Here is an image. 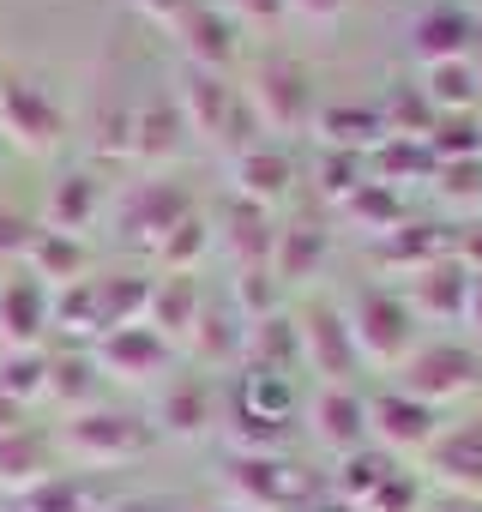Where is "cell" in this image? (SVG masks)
Segmentation results:
<instances>
[{"label":"cell","mask_w":482,"mask_h":512,"mask_svg":"<svg viewBox=\"0 0 482 512\" xmlns=\"http://www.w3.org/2000/svg\"><path fill=\"white\" fill-rule=\"evenodd\" d=\"M151 446H157L151 416H139V410H115V404L73 410V416L55 428V452L73 458L79 470H115V464L145 458Z\"/></svg>","instance_id":"obj_1"},{"label":"cell","mask_w":482,"mask_h":512,"mask_svg":"<svg viewBox=\"0 0 482 512\" xmlns=\"http://www.w3.org/2000/svg\"><path fill=\"white\" fill-rule=\"evenodd\" d=\"M223 488H229V506H241V512H314V500H320V476L302 470L290 452H272V458L229 452Z\"/></svg>","instance_id":"obj_2"},{"label":"cell","mask_w":482,"mask_h":512,"mask_svg":"<svg viewBox=\"0 0 482 512\" xmlns=\"http://www.w3.org/2000/svg\"><path fill=\"white\" fill-rule=\"evenodd\" d=\"M344 320H350V338H356V350H362V368L398 374V368L410 362V350L422 344V338H416L422 320L410 314L404 290H392V284H362V290L344 302Z\"/></svg>","instance_id":"obj_3"},{"label":"cell","mask_w":482,"mask_h":512,"mask_svg":"<svg viewBox=\"0 0 482 512\" xmlns=\"http://www.w3.org/2000/svg\"><path fill=\"white\" fill-rule=\"evenodd\" d=\"M248 91L266 139H296V133H314V115H320V97H314V73L308 61L296 55H260L254 73L241 79Z\"/></svg>","instance_id":"obj_4"},{"label":"cell","mask_w":482,"mask_h":512,"mask_svg":"<svg viewBox=\"0 0 482 512\" xmlns=\"http://www.w3.org/2000/svg\"><path fill=\"white\" fill-rule=\"evenodd\" d=\"M392 386L410 392L428 410H446V404H458V398H470L482 386V350L458 344V338H428V344L410 350V362L398 368Z\"/></svg>","instance_id":"obj_5"},{"label":"cell","mask_w":482,"mask_h":512,"mask_svg":"<svg viewBox=\"0 0 482 512\" xmlns=\"http://www.w3.org/2000/svg\"><path fill=\"white\" fill-rule=\"evenodd\" d=\"M193 211H199V205H193L187 181H169V175L133 181V187L115 199V241L157 260V247L169 241V229H175L181 217H193Z\"/></svg>","instance_id":"obj_6"},{"label":"cell","mask_w":482,"mask_h":512,"mask_svg":"<svg viewBox=\"0 0 482 512\" xmlns=\"http://www.w3.org/2000/svg\"><path fill=\"white\" fill-rule=\"evenodd\" d=\"M67 139V115L43 79H0V145L25 157H49Z\"/></svg>","instance_id":"obj_7"},{"label":"cell","mask_w":482,"mask_h":512,"mask_svg":"<svg viewBox=\"0 0 482 512\" xmlns=\"http://www.w3.org/2000/svg\"><path fill=\"white\" fill-rule=\"evenodd\" d=\"M404 49L416 67H440V61H476L482 49V25L476 13L464 7V0H434V7H422L404 31Z\"/></svg>","instance_id":"obj_8"},{"label":"cell","mask_w":482,"mask_h":512,"mask_svg":"<svg viewBox=\"0 0 482 512\" xmlns=\"http://www.w3.org/2000/svg\"><path fill=\"white\" fill-rule=\"evenodd\" d=\"M368 253H374V266H380V272H392V278H416V272H428V266H440V260H458V229L440 223V217H410L404 229L368 241Z\"/></svg>","instance_id":"obj_9"},{"label":"cell","mask_w":482,"mask_h":512,"mask_svg":"<svg viewBox=\"0 0 482 512\" xmlns=\"http://www.w3.org/2000/svg\"><path fill=\"white\" fill-rule=\"evenodd\" d=\"M91 356H97L103 380H121V386H151V380H163V374L175 368V344H169V338H157L151 326L103 332V338L91 344Z\"/></svg>","instance_id":"obj_10"},{"label":"cell","mask_w":482,"mask_h":512,"mask_svg":"<svg viewBox=\"0 0 482 512\" xmlns=\"http://www.w3.org/2000/svg\"><path fill=\"white\" fill-rule=\"evenodd\" d=\"M302 368H314L320 386H356L362 350H356V338H350L344 308H308V314H302Z\"/></svg>","instance_id":"obj_11"},{"label":"cell","mask_w":482,"mask_h":512,"mask_svg":"<svg viewBox=\"0 0 482 512\" xmlns=\"http://www.w3.org/2000/svg\"><path fill=\"white\" fill-rule=\"evenodd\" d=\"M434 434H440V410L416 404L410 392L380 386V392L368 398V440H380V452H392V458H398V452H428Z\"/></svg>","instance_id":"obj_12"},{"label":"cell","mask_w":482,"mask_h":512,"mask_svg":"<svg viewBox=\"0 0 482 512\" xmlns=\"http://www.w3.org/2000/svg\"><path fill=\"white\" fill-rule=\"evenodd\" d=\"M55 332V290L31 272L0 278V344L7 350H43Z\"/></svg>","instance_id":"obj_13"},{"label":"cell","mask_w":482,"mask_h":512,"mask_svg":"<svg viewBox=\"0 0 482 512\" xmlns=\"http://www.w3.org/2000/svg\"><path fill=\"white\" fill-rule=\"evenodd\" d=\"M175 43H181V67H205V73H229L241 55V25L217 7V0H193L175 19Z\"/></svg>","instance_id":"obj_14"},{"label":"cell","mask_w":482,"mask_h":512,"mask_svg":"<svg viewBox=\"0 0 482 512\" xmlns=\"http://www.w3.org/2000/svg\"><path fill=\"white\" fill-rule=\"evenodd\" d=\"M211 229H217V247H223V260H229L235 272H266V266H272L278 223H272L266 205H248V199H235V193H229V205L217 211Z\"/></svg>","instance_id":"obj_15"},{"label":"cell","mask_w":482,"mask_h":512,"mask_svg":"<svg viewBox=\"0 0 482 512\" xmlns=\"http://www.w3.org/2000/svg\"><path fill=\"white\" fill-rule=\"evenodd\" d=\"M151 428L169 434V440H199V434H211V428H217V380H211V374H175V380L157 392Z\"/></svg>","instance_id":"obj_16"},{"label":"cell","mask_w":482,"mask_h":512,"mask_svg":"<svg viewBox=\"0 0 482 512\" xmlns=\"http://www.w3.org/2000/svg\"><path fill=\"white\" fill-rule=\"evenodd\" d=\"M187 145H193V133H187V121L175 109V91H151V97L133 103V163L169 169Z\"/></svg>","instance_id":"obj_17"},{"label":"cell","mask_w":482,"mask_h":512,"mask_svg":"<svg viewBox=\"0 0 482 512\" xmlns=\"http://www.w3.org/2000/svg\"><path fill=\"white\" fill-rule=\"evenodd\" d=\"M308 428L326 452L350 458V452L368 446V398L356 386H320L314 404H308Z\"/></svg>","instance_id":"obj_18"},{"label":"cell","mask_w":482,"mask_h":512,"mask_svg":"<svg viewBox=\"0 0 482 512\" xmlns=\"http://www.w3.org/2000/svg\"><path fill=\"white\" fill-rule=\"evenodd\" d=\"M422 458H428L434 482H446L452 494H476L482 488V416H464V422L440 428Z\"/></svg>","instance_id":"obj_19"},{"label":"cell","mask_w":482,"mask_h":512,"mask_svg":"<svg viewBox=\"0 0 482 512\" xmlns=\"http://www.w3.org/2000/svg\"><path fill=\"white\" fill-rule=\"evenodd\" d=\"M181 350H187L199 368H229V362L248 356V320L229 308V296H223V302L205 296V308H199V320H193V332H187Z\"/></svg>","instance_id":"obj_20"},{"label":"cell","mask_w":482,"mask_h":512,"mask_svg":"<svg viewBox=\"0 0 482 512\" xmlns=\"http://www.w3.org/2000/svg\"><path fill=\"white\" fill-rule=\"evenodd\" d=\"M470 278H476V272H464V260H440V266H428V272L410 278L404 302H410V314H416L422 326H452V320H464Z\"/></svg>","instance_id":"obj_21"},{"label":"cell","mask_w":482,"mask_h":512,"mask_svg":"<svg viewBox=\"0 0 482 512\" xmlns=\"http://www.w3.org/2000/svg\"><path fill=\"white\" fill-rule=\"evenodd\" d=\"M326 260H332V229L326 223H284L278 229V247H272V278H278V290H302V284H314L320 272H326Z\"/></svg>","instance_id":"obj_22"},{"label":"cell","mask_w":482,"mask_h":512,"mask_svg":"<svg viewBox=\"0 0 482 512\" xmlns=\"http://www.w3.org/2000/svg\"><path fill=\"white\" fill-rule=\"evenodd\" d=\"M290 181H296V163H290V151L272 145V139H260L254 151L229 157V187H235V199H248V205H266V211H272V205L290 193Z\"/></svg>","instance_id":"obj_23"},{"label":"cell","mask_w":482,"mask_h":512,"mask_svg":"<svg viewBox=\"0 0 482 512\" xmlns=\"http://www.w3.org/2000/svg\"><path fill=\"white\" fill-rule=\"evenodd\" d=\"M103 205H109V193H103V175H97V169H67V175H55V187H49L43 229L85 235V229L103 217Z\"/></svg>","instance_id":"obj_24"},{"label":"cell","mask_w":482,"mask_h":512,"mask_svg":"<svg viewBox=\"0 0 482 512\" xmlns=\"http://www.w3.org/2000/svg\"><path fill=\"white\" fill-rule=\"evenodd\" d=\"M205 296H211V290H205L199 278H187V272H163V278H151L145 326H151L157 338H169V344H187V332H193V320H199Z\"/></svg>","instance_id":"obj_25"},{"label":"cell","mask_w":482,"mask_h":512,"mask_svg":"<svg viewBox=\"0 0 482 512\" xmlns=\"http://www.w3.org/2000/svg\"><path fill=\"white\" fill-rule=\"evenodd\" d=\"M229 410H235V416H260V422H296V410H302L296 374L241 368L235 386H229Z\"/></svg>","instance_id":"obj_26"},{"label":"cell","mask_w":482,"mask_h":512,"mask_svg":"<svg viewBox=\"0 0 482 512\" xmlns=\"http://www.w3.org/2000/svg\"><path fill=\"white\" fill-rule=\"evenodd\" d=\"M314 139H320V151H356V157H368V151L386 139L380 103H374V109H368V103H320Z\"/></svg>","instance_id":"obj_27"},{"label":"cell","mask_w":482,"mask_h":512,"mask_svg":"<svg viewBox=\"0 0 482 512\" xmlns=\"http://www.w3.org/2000/svg\"><path fill=\"white\" fill-rule=\"evenodd\" d=\"M49 476H55V434H37L25 422V428H13L0 440V488L7 494H25V488H37Z\"/></svg>","instance_id":"obj_28"},{"label":"cell","mask_w":482,"mask_h":512,"mask_svg":"<svg viewBox=\"0 0 482 512\" xmlns=\"http://www.w3.org/2000/svg\"><path fill=\"white\" fill-rule=\"evenodd\" d=\"M241 368H272V374H296L302 368V320L296 314H266L248 326V356Z\"/></svg>","instance_id":"obj_29"},{"label":"cell","mask_w":482,"mask_h":512,"mask_svg":"<svg viewBox=\"0 0 482 512\" xmlns=\"http://www.w3.org/2000/svg\"><path fill=\"white\" fill-rule=\"evenodd\" d=\"M85 235H61V229H43L37 223V235H31V253H25V272L31 278H43L49 290H67V284H79L85 278Z\"/></svg>","instance_id":"obj_30"},{"label":"cell","mask_w":482,"mask_h":512,"mask_svg":"<svg viewBox=\"0 0 482 512\" xmlns=\"http://www.w3.org/2000/svg\"><path fill=\"white\" fill-rule=\"evenodd\" d=\"M338 217L344 223H356L368 241H380V235H392V229H404L416 211H410V193H398V187H380V181H362L344 205H338Z\"/></svg>","instance_id":"obj_31"},{"label":"cell","mask_w":482,"mask_h":512,"mask_svg":"<svg viewBox=\"0 0 482 512\" xmlns=\"http://www.w3.org/2000/svg\"><path fill=\"white\" fill-rule=\"evenodd\" d=\"M434 151H428V139H380L374 151H368V181H380V187H398V193H410V181H434Z\"/></svg>","instance_id":"obj_32"},{"label":"cell","mask_w":482,"mask_h":512,"mask_svg":"<svg viewBox=\"0 0 482 512\" xmlns=\"http://www.w3.org/2000/svg\"><path fill=\"white\" fill-rule=\"evenodd\" d=\"M422 97H428L434 115H476V103H482V67L476 61L422 67Z\"/></svg>","instance_id":"obj_33"},{"label":"cell","mask_w":482,"mask_h":512,"mask_svg":"<svg viewBox=\"0 0 482 512\" xmlns=\"http://www.w3.org/2000/svg\"><path fill=\"white\" fill-rule=\"evenodd\" d=\"M97 386H103V368H97L91 350H61V356H49V398L67 404V416H73V410H91V404H97Z\"/></svg>","instance_id":"obj_34"},{"label":"cell","mask_w":482,"mask_h":512,"mask_svg":"<svg viewBox=\"0 0 482 512\" xmlns=\"http://www.w3.org/2000/svg\"><path fill=\"white\" fill-rule=\"evenodd\" d=\"M91 284H97V314H103V332L145 326V308H151V278L115 272V278H91Z\"/></svg>","instance_id":"obj_35"},{"label":"cell","mask_w":482,"mask_h":512,"mask_svg":"<svg viewBox=\"0 0 482 512\" xmlns=\"http://www.w3.org/2000/svg\"><path fill=\"white\" fill-rule=\"evenodd\" d=\"M97 506H103L97 488H91L85 476H73V470H55L49 482L13 494V512H97Z\"/></svg>","instance_id":"obj_36"},{"label":"cell","mask_w":482,"mask_h":512,"mask_svg":"<svg viewBox=\"0 0 482 512\" xmlns=\"http://www.w3.org/2000/svg\"><path fill=\"white\" fill-rule=\"evenodd\" d=\"M217 247V229H211V217L205 211H193V217H181L175 229H169V241L157 247V266L163 272H187V278H199V266H205V253Z\"/></svg>","instance_id":"obj_37"},{"label":"cell","mask_w":482,"mask_h":512,"mask_svg":"<svg viewBox=\"0 0 482 512\" xmlns=\"http://www.w3.org/2000/svg\"><path fill=\"white\" fill-rule=\"evenodd\" d=\"M398 470V458L392 452H380V446H362V452H350V458H338V470H332V488H338V500L344 506H362L386 476Z\"/></svg>","instance_id":"obj_38"},{"label":"cell","mask_w":482,"mask_h":512,"mask_svg":"<svg viewBox=\"0 0 482 512\" xmlns=\"http://www.w3.org/2000/svg\"><path fill=\"white\" fill-rule=\"evenodd\" d=\"M55 332L61 338H79V344H97L103 338V314H97V284L91 278L55 290Z\"/></svg>","instance_id":"obj_39"},{"label":"cell","mask_w":482,"mask_h":512,"mask_svg":"<svg viewBox=\"0 0 482 512\" xmlns=\"http://www.w3.org/2000/svg\"><path fill=\"white\" fill-rule=\"evenodd\" d=\"M380 121H386V139H428L440 115L428 109L422 85H392L386 103H380Z\"/></svg>","instance_id":"obj_40"},{"label":"cell","mask_w":482,"mask_h":512,"mask_svg":"<svg viewBox=\"0 0 482 512\" xmlns=\"http://www.w3.org/2000/svg\"><path fill=\"white\" fill-rule=\"evenodd\" d=\"M0 392H7L19 410L49 398V350H7L0 356Z\"/></svg>","instance_id":"obj_41"},{"label":"cell","mask_w":482,"mask_h":512,"mask_svg":"<svg viewBox=\"0 0 482 512\" xmlns=\"http://www.w3.org/2000/svg\"><path fill=\"white\" fill-rule=\"evenodd\" d=\"M91 157L97 163H127L133 157V103H103L91 115Z\"/></svg>","instance_id":"obj_42"},{"label":"cell","mask_w":482,"mask_h":512,"mask_svg":"<svg viewBox=\"0 0 482 512\" xmlns=\"http://www.w3.org/2000/svg\"><path fill=\"white\" fill-rule=\"evenodd\" d=\"M428 151H434V163L482 157V115H440L434 133H428Z\"/></svg>","instance_id":"obj_43"},{"label":"cell","mask_w":482,"mask_h":512,"mask_svg":"<svg viewBox=\"0 0 482 512\" xmlns=\"http://www.w3.org/2000/svg\"><path fill=\"white\" fill-rule=\"evenodd\" d=\"M428 187H434V199H440V205H452V211H482V157L440 163Z\"/></svg>","instance_id":"obj_44"},{"label":"cell","mask_w":482,"mask_h":512,"mask_svg":"<svg viewBox=\"0 0 482 512\" xmlns=\"http://www.w3.org/2000/svg\"><path fill=\"white\" fill-rule=\"evenodd\" d=\"M278 296H284V290H278L272 266H266V272H235V278H229V308L248 320V326L266 320V314H278Z\"/></svg>","instance_id":"obj_45"},{"label":"cell","mask_w":482,"mask_h":512,"mask_svg":"<svg viewBox=\"0 0 482 512\" xmlns=\"http://www.w3.org/2000/svg\"><path fill=\"white\" fill-rule=\"evenodd\" d=\"M362 181H368V157H356V151H320V193L332 205H344Z\"/></svg>","instance_id":"obj_46"},{"label":"cell","mask_w":482,"mask_h":512,"mask_svg":"<svg viewBox=\"0 0 482 512\" xmlns=\"http://www.w3.org/2000/svg\"><path fill=\"white\" fill-rule=\"evenodd\" d=\"M422 506V476L416 470H392L356 512H416Z\"/></svg>","instance_id":"obj_47"},{"label":"cell","mask_w":482,"mask_h":512,"mask_svg":"<svg viewBox=\"0 0 482 512\" xmlns=\"http://www.w3.org/2000/svg\"><path fill=\"white\" fill-rule=\"evenodd\" d=\"M31 235H37V223H31L25 211H13V205H0V266H13V260H25V253H31Z\"/></svg>","instance_id":"obj_48"},{"label":"cell","mask_w":482,"mask_h":512,"mask_svg":"<svg viewBox=\"0 0 482 512\" xmlns=\"http://www.w3.org/2000/svg\"><path fill=\"white\" fill-rule=\"evenodd\" d=\"M217 7L235 19V25H278L290 13V0H217Z\"/></svg>","instance_id":"obj_49"},{"label":"cell","mask_w":482,"mask_h":512,"mask_svg":"<svg viewBox=\"0 0 482 512\" xmlns=\"http://www.w3.org/2000/svg\"><path fill=\"white\" fill-rule=\"evenodd\" d=\"M290 13H296V19H308V25H320V31H326V25H338V19H344V13H350V0H290Z\"/></svg>","instance_id":"obj_50"},{"label":"cell","mask_w":482,"mask_h":512,"mask_svg":"<svg viewBox=\"0 0 482 512\" xmlns=\"http://www.w3.org/2000/svg\"><path fill=\"white\" fill-rule=\"evenodd\" d=\"M97 512H181L169 494H121V500H103Z\"/></svg>","instance_id":"obj_51"},{"label":"cell","mask_w":482,"mask_h":512,"mask_svg":"<svg viewBox=\"0 0 482 512\" xmlns=\"http://www.w3.org/2000/svg\"><path fill=\"white\" fill-rule=\"evenodd\" d=\"M133 7H139V13H145L151 25H169V31H175V19H181V13L193 7V0H133Z\"/></svg>","instance_id":"obj_52"},{"label":"cell","mask_w":482,"mask_h":512,"mask_svg":"<svg viewBox=\"0 0 482 512\" xmlns=\"http://www.w3.org/2000/svg\"><path fill=\"white\" fill-rule=\"evenodd\" d=\"M458 260H464V272H476V278H482V223L458 229Z\"/></svg>","instance_id":"obj_53"},{"label":"cell","mask_w":482,"mask_h":512,"mask_svg":"<svg viewBox=\"0 0 482 512\" xmlns=\"http://www.w3.org/2000/svg\"><path fill=\"white\" fill-rule=\"evenodd\" d=\"M464 326H470V344L482 350V278H470V302H464Z\"/></svg>","instance_id":"obj_54"},{"label":"cell","mask_w":482,"mask_h":512,"mask_svg":"<svg viewBox=\"0 0 482 512\" xmlns=\"http://www.w3.org/2000/svg\"><path fill=\"white\" fill-rule=\"evenodd\" d=\"M13 428H25V410H19V404H13L7 392H0V440H7Z\"/></svg>","instance_id":"obj_55"},{"label":"cell","mask_w":482,"mask_h":512,"mask_svg":"<svg viewBox=\"0 0 482 512\" xmlns=\"http://www.w3.org/2000/svg\"><path fill=\"white\" fill-rule=\"evenodd\" d=\"M434 512H482V500H476V494H452V500H440Z\"/></svg>","instance_id":"obj_56"},{"label":"cell","mask_w":482,"mask_h":512,"mask_svg":"<svg viewBox=\"0 0 482 512\" xmlns=\"http://www.w3.org/2000/svg\"><path fill=\"white\" fill-rule=\"evenodd\" d=\"M205 512H241V506H205Z\"/></svg>","instance_id":"obj_57"},{"label":"cell","mask_w":482,"mask_h":512,"mask_svg":"<svg viewBox=\"0 0 482 512\" xmlns=\"http://www.w3.org/2000/svg\"><path fill=\"white\" fill-rule=\"evenodd\" d=\"M464 7H470V13H482V0H464Z\"/></svg>","instance_id":"obj_58"},{"label":"cell","mask_w":482,"mask_h":512,"mask_svg":"<svg viewBox=\"0 0 482 512\" xmlns=\"http://www.w3.org/2000/svg\"><path fill=\"white\" fill-rule=\"evenodd\" d=\"M476 25H482V13H476Z\"/></svg>","instance_id":"obj_59"}]
</instances>
